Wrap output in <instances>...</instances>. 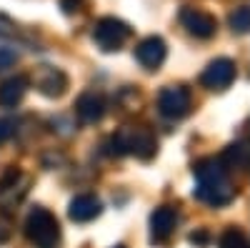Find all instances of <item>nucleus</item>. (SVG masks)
Listing matches in <instances>:
<instances>
[{
  "label": "nucleus",
  "mask_w": 250,
  "mask_h": 248,
  "mask_svg": "<svg viewBox=\"0 0 250 248\" xmlns=\"http://www.w3.org/2000/svg\"><path fill=\"white\" fill-rule=\"evenodd\" d=\"M195 178H198V188L195 196L208 203V205H225L235 198V188L228 180V171L223 160L215 158H205L195 165Z\"/></svg>",
  "instance_id": "obj_1"
},
{
  "label": "nucleus",
  "mask_w": 250,
  "mask_h": 248,
  "mask_svg": "<svg viewBox=\"0 0 250 248\" xmlns=\"http://www.w3.org/2000/svg\"><path fill=\"white\" fill-rule=\"evenodd\" d=\"M25 236L38 248H58L60 246V223L48 208L35 205L25 218Z\"/></svg>",
  "instance_id": "obj_2"
},
{
  "label": "nucleus",
  "mask_w": 250,
  "mask_h": 248,
  "mask_svg": "<svg viewBox=\"0 0 250 248\" xmlns=\"http://www.w3.org/2000/svg\"><path fill=\"white\" fill-rule=\"evenodd\" d=\"M110 153H130L140 160H150L158 151V140L148 128H125L110 140Z\"/></svg>",
  "instance_id": "obj_3"
},
{
  "label": "nucleus",
  "mask_w": 250,
  "mask_h": 248,
  "mask_svg": "<svg viewBox=\"0 0 250 248\" xmlns=\"http://www.w3.org/2000/svg\"><path fill=\"white\" fill-rule=\"evenodd\" d=\"M130 38V28L123 23V20L118 18H100L95 28H93V40H95V45L100 50H105V53H113V50H120L123 43Z\"/></svg>",
  "instance_id": "obj_4"
},
{
  "label": "nucleus",
  "mask_w": 250,
  "mask_h": 248,
  "mask_svg": "<svg viewBox=\"0 0 250 248\" xmlns=\"http://www.w3.org/2000/svg\"><path fill=\"white\" fill-rule=\"evenodd\" d=\"M158 111L168 120H180L190 111V93L183 86H165L158 93Z\"/></svg>",
  "instance_id": "obj_5"
},
{
  "label": "nucleus",
  "mask_w": 250,
  "mask_h": 248,
  "mask_svg": "<svg viewBox=\"0 0 250 248\" xmlns=\"http://www.w3.org/2000/svg\"><path fill=\"white\" fill-rule=\"evenodd\" d=\"M235 75H238L235 60H230V58H215V60L208 63V68L203 70L200 80H203V86L210 88V90H225L235 80Z\"/></svg>",
  "instance_id": "obj_6"
},
{
  "label": "nucleus",
  "mask_w": 250,
  "mask_h": 248,
  "mask_svg": "<svg viewBox=\"0 0 250 248\" xmlns=\"http://www.w3.org/2000/svg\"><path fill=\"white\" fill-rule=\"evenodd\" d=\"M33 83L38 93H43L45 98H60L68 88V75L62 73L60 68H53V66H40L33 75Z\"/></svg>",
  "instance_id": "obj_7"
},
{
  "label": "nucleus",
  "mask_w": 250,
  "mask_h": 248,
  "mask_svg": "<svg viewBox=\"0 0 250 248\" xmlns=\"http://www.w3.org/2000/svg\"><path fill=\"white\" fill-rule=\"evenodd\" d=\"M180 23L190 35L203 38V40L210 38L215 33V28H218L215 18L210 13H205V10H198V8H183L180 10Z\"/></svg>",
  "instance_id": "obj_8"
},
{
  "label": "nucleus",
  "mask_w": 250,
  "mask_h": 248,
  "mask_svg": "<svg viewBox=\"0 0 250 248\" xmlns=\"http://www.w3.org/2000/svg\"><path fill=\"white\" fill-rule=\"evenodd\" d=\"M165 55H168V48H165V40L158 38V35H150V38L140 40L138 48H135V60L148 70H158L163 66Z\"/></svg>",
  "instance_id": "obj_9"
},
{
  "label": "nucleus",
  "mask_w": 250,
  "mask_h": 248,
  "mask_svg": "<svg viewBox=\"0 0 250 248\" xmlns=\"http://www.w3.org/2000/svg\"><path fill=\"white\" fill-rule=\"evenodd\" d=\"M75 113L83 123H98L105 115V98L95 90H85L80 93L75 100Z\"/></svg>",
  "instance_id": "obj_10"
},
{
  "label": "nucleus",
  "mask_w": 250,
  "mask_h": 248,
  "mask_svg": "<svg viewBox=\"0 0 250 248\" xmlns=\"http://www.w3.org/2000/svg\"><path fill=\"white\" fill-rule=\"evenodd\" d=\"M178 225V213L173 208H168V205H163V208H155L153 216H150V236L155 243H165L173 231Z\"/></svg>",
  "instance_id": "obj_11"
},
{
  "label": "nucleus",
  "mask_w": 250,
  "mask_h": 248,
  "mask_svg": "<svg viewBox=\"0 0 250 248\" xmlns=\"http://www.w3.org/2000/svg\"><path fill=\"white\" fill-rule=\"evenodd\" d=\"M100 211H103V203H100L93 193H80V196H75V198L70 201V205H68V216H70V221H75V223H88V221L98 218Z\"/></svg>",
  "instance_id": "obj_12"
},
{
  "label": "nucleus",
  "mask_w": 250,
  "mask_h": 248,
  "mask_svg": "<svg viewBox=\"0 0 250 248\" xmlns=\"http://www.w3.org/2000/svg\"><path fill=\"white\" fill-rule=\"evenodd\" d=\"M25 93H28V78L25 75L5 78L3 83H0V106L15 108L18 103L25 98Z\"/></svg>",
  "instance_id": "obj_13"
},
{
  "label": "nucleus",
  "mask_w": 250,
  "mask_h": 248,
  "mask_svg": "<svg viewBox=\"0 0 250 248\" xmlns=\"http://www.w3.org/2000/svg\"><path fill=\"white\" fill-rule=\"evenodd\" d=\"M25 178L20 176L18 171H10L3 180H0V211L3 213H10V211H15V205H18V201L23 198L25 193H15L13 188L15 185H20Z\"/></svg>",
  "instance_id": "obj_14"
},
{
  "label": "nucleus",
  "mask_w": 250,
  "mask_h": 248,
  "mask_svg": "<svg viewBox=\"0 0 250 248\" xmlns=\"http://www.w3.org/2000/svg\"><path fill=\"white\" fill-rule=\"evenodd\" d=\"M223 160L230 165V168H240V171H248V165H250V148H248V143L240 140V143H233L230 148L225 151Z\"/></svg>",
  "instance_id": "obj_15"
},
{
  "label": "nucleus",
  "mask_w": 250,
  "mask_h": 248,
  "mask_svg": "<svg viewBox=\"0 0 250 248\" xmlns=\"http://www.w3.org/2000/svg\"><path fill=\"white\" fill-rule=\"evenodd\" d=\"M230 28L240 35H245L250 30V5H240L230 13Z\"/></svg>",
  "instance_id": "obj_16"
},
{
  "label": "nucleus",
  "mask_w": 250,
  "mask_h": 248,
  "mask_svg": "<svg viewBox=\"0 0 250 248\" xmlns=\"http://www.w3.org/2000/svg\"><path fill=\"white\" fill-rule=\"evenodd\" d=\"M220 248H250V241L243 231L238 228H228L223 236H220Z\"/></svg>",
  "instance_id": "obj_17"
},
{
  "label": "nucleus",
  "mask_w": 250,
  "mask_h": 248,
  "mask_svg": "<svg viewBox=\"0 0 250 248\" xmlns=\"http://www.w3.org/2000/svg\"><path fill=\"white\" fill-rule=\"evenodd\" d=\"M15 60H18V48L10 43V40L0 38V70L10 68V66L15 63Z\"/></svg>",
  "instance_id": "obj_18"
},
{
  "label": "nucleus",
  "mask_w": 250,
  "mask_h": 248,
  "mask_svg": "<svg viewBox=\"0 0 250 248\" xmlns=\"http://www.w3.org/2000/svg\"><path fill=\"white\" fill-rule=\"evenodd\" d=\"M13 133H15V123L10 118H0V146L8 143L13 138Z\"/></svg>",
  "instance_id": "obj_19"
},
{
  "label": "nucleus",
  "mask_w": 250,
  "mask_h": 248,
  "mask_svg": "<svg viewBox=\"0 0 250 248\" xmlns=\"http://www.w3.org/2000/svg\"><path fill=\"white\" fill-rule=\"evenodd\" d=\"M83 3H85V0H60V8L65 13H78L83 8Z\"/></svg>",
  "instance_id": "obj_20"
},
{
  "label": "nucleus",
  "mask_w": 250,
  "mask_h": 248,
  "mask_svg": "<svg viewBox=\"0 0 250 248\" xmlns=\"http://www.w3.org/2000/svg\"><path fill=\"white\" fill-rule=\"evenodd\" d=\"M8 238V231H3V225H0V243H3Z\"/></svg>",
  "instance_id": "obj_21"
},
{
  "label": "nucleus",
  "mask_w": 250,
  "mask_h": 248,
  "mask_svg": "<svg viewBox=\"0 0 250 248\" xmlns=\"http://www.w3.org/2000/svg\"><path fill=\"white\" fill-rule=\"evenodd\" d=\"M115 248H123V246H115Z\"/></svg>",
  "instance_id": "obj_22"
}]
</instances>
